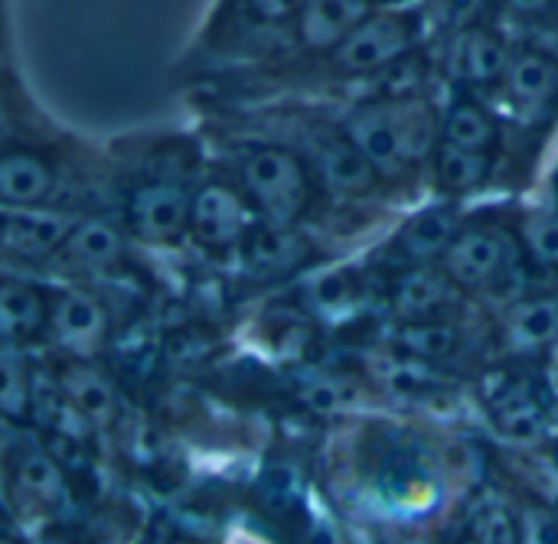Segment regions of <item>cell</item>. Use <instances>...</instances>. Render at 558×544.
<instances>
[{
  "mask_svg": "<svg viewBox=\"0 0 558 544\" xmlns=\"http://www.w3.org/2000/svg\"><path fill=\"white\" fill-rule=\"evenodd\" d=\"M435 121L422 101L363 104L347 118V137L376 163V170H399L432 147Z\"/></svg>",
  "mask_w": 558,
  "mask_h": 544,
  "instance_id": "6da1fadb",
  "label": "cell"
},
{
  "mask_svg": "<svg viewBox=\"0 0 558 544\" xmlns=\"http://www.w3.org/2000/svg\"><path fill=\"white\" fill-rule=\"evenodd\" d=\"M242 180L271 222H294L307 202V173L301 160L278 147H258L242 160Z\"/></svg>",
  "mask_w": 558,
  "mask_h": 544,
  "instance_id": "7a4b0ae2",
  "label": "cell"
},
{
  "mask_svg": "<svg viewBox=\"0 0 558 544\" xmlns=\"http://www.w3.org/2000/svg\"><path fill=\"white\" fill-rule=\"evenodd\" d=\"M415 46V20L405 13L366 16L333 52L337 69L343 72H373L399 62Z\"/></svg>",
  "mask_w": 558,
  "mask_h": 544,
  "instance_id": "3957f363",
  "label": "cell"
},
{
  "mask_svg": "<svg viewBox=\"0 0 558 544\" xmlns=\"http://www.w3.org/2000/svg\"><path fill=\"white\" fill-rule=\"evenodd\" d=\"M131 225L141 238L147 242H170L183 232V225L190 222L193 202L186 199V193L180 186L170 183H150L141 186L131 196Z\"/></svg>",
  "mask_w": 558,
  "mask_h": 544,
  "instance_id": "277c9868",
  "label": "cell"
},
{
  "mask_svg": "<svg viewBox=\"0 0 558 544\" xmlns=\"http://www.w3.org/2000/svg\"><path fill=\"white\" fill-rule=\"evenodd\" d=\"M245 225H248V209L239 193H232L229 186H206L196 193L190 228L199 245L229 248L245 235Z\"/></svg>",
  "mask_w": 558,
  "mask_h": 544,
  "instance_id": "5b68a950",
  "label": "cell"
},
{
  "mask_svg": "<svg viewBox=\"0 0 558 544\" xmlns=\"http://www.w3.org/2000/svg\"><path fill=\"white\" fill-rule=\"evenodd\" d=\"M366 16L369 0H304L298 36L307 49H337Z\"/></svg>",
  "mask_w": 558,
  "mask_h": 544,
  "instance_id": "8992f818",
  "label": "cell"
},
{
  "mask_svg": "<svg viewBox=\"0 0 558 544\" xmlns=\"http://www.w3.org/2000/svg\"><path fill=\"white\" fill-rule=\"evenodd\" d=\"M72 228H75L72 219L62 212L16 209V206H7V212H3V245H7V251L23 255V258L46 255L56 245H65Z\"/></svg>",
  "mask_w": 558,
  "mask_h": 544,
  "instance_id": "52a82bcc",
  "label": "cell"
},
{
  "mask_svg": "<svg viewBox=\"0 0 558 544\" xmlns=\"http://www.w3.org/2000/svg\"><path fill=\"white\" fill-rule=\"evenodd\" d=\"M448 277L464 287H481L504 268V245L490 232H464L445 251Z\"/></svg>",
  "mask_w": 558,
  "mask_h": 544,
  "instance_id": "ba28073f",
  "label": "cell"
},
{
  "mask_svg": "<svg viewBox=\"0 0 558 544\" xmlns=\"http://www.w3.org/2000/svg\"><path fill=\"white\" fill-rule=\"evenodd\" d=\"M52 330L56 336L78 349V353H88L101 343L105 336V310L101 304L85 294V290H69L56 300V310H52Z\"/></svg>",
  "mask_w": 558,
  "mask_h": 544,
  "instance_id": "9c48e42d",
  "label": "cell"
},
{
  "mask_svg": "<svg viewBox=\"0 0 558 544\" xmlns=\"http://www.w3.org/2000/svg\"><path fill=\"white\" fill-rule=\"evenodd\" d=\"M507 65H510V55H507V46L487 33V29H464L458 39H454V52H451V69L458 78L464 82H494L500 75H507Z\"/></svg>",
  "mask_w": 558,
  "mask_h": 544,
  "instance_id": "30bf717a",
  "label": "cell"
},
{
  "mask_svg": "<svg viewBox=\"0 0 558 544\" xmlns=\"http://www.w3.org/2000/svg\"><path fill=\"white\" fill-rule=\"evenodd\" d=\"M245 258L262 274H284V271H294L307 258V242L298 232H291L288 225L271 222L248 235Z\"/></svg>",
  "mask_w": 558,
  "mask_h": 544,
  "instance_id": "8fae6325",
  "label": "cell"
},
{
  "mask_svg": "<svg viewBox=\"0 0 558 544\" xmlns=\"http://www.w3.org/2000/svg\"><path fill=\"white\" fill-rule=\"evenodd\" d=\"M320 173L337 193H369L376 186V163L350 137L320 150Z\"/></svg>",
  "mask_w": 558,
  "mask_h": 544,
  "instance_id": "7c38bea8",
  "label": "cell"
},
{
  "mask_svg": "<svg viewBox=\"0 0 558 544\" xmlns=\"http://www.w3.org/2000/svg\"><path fill=\"white\" fill-rule=\"evenodd\" d=\"M507 88L517 101L546 104L558 98V62L543 52H520L507 65Z\"/></svg>",
  "mask_w": 558,
  "mask_h": 544,
  "instance_id": "4fadbf2b",
  "label": "cell"
},
{
  "mask_svg": "<svg viewBox=\"0 0 558 544\" xmlns=\"http://www.w3.org/2000/svg\"><path fill=\"white\" fill-rule=\"evenodd\" d=\"M52 189V170L33 157L10 150L0 163V193L7 206H33Z\"/></svg>",
  "mask_w": 558,
  "mask_h": 544,
  "instance_id": "5bb4252c",
  "label": "cell"
},
{
  "mask_svg": "<svg viewBox=\"0 0 558 544\" xmlns=\"http://www.w3.org/2000/svg\"><path fill=\"white\" fill-rule=\"evenodd\" d=\"M62 395L69 401V408L92 424H105L114 415V398L111 388L105 385L101 375H95L92 369L82 366H69L62 372Z\"/></svg>",
  "mask_w": 558,
  "mask_h": 544,
  "instance_id": "9a60e30c",
  "label": "cell"
},
{
  "mask_svg": "<svg viewBox=\"0 0 558 544\" xmlns=\"http://www.w3.org/2000/svg\"><path fill=\"white\" fill-rule=\"evenodd\" d=\"M454 238H458L454 215L448 209H428L402 228V251L415 261H428L448 251Z\"/></svg>",
  "mask_w": 558,
  "mask_h": 544,
  "instance_id": "2e32d148",
  "label": "cell"
},
{
  "mask_svg": "<svg viewBox=\"0 0 558 544\" xmlns=\"http://www.w3.org/2000/svg\"><path fill=\"white\" fill-rule=\"evenodd\" d=\"M43 317H46L43 297L29 284H20V281L3 284V290H0V330L10 343L33 336L39 330Z\"/></svg>",
  "mask_w": 558,
  "mask_h": 544,
  "instance_id": "e0dca14e",
  "label": "cell"
},
{
  "mask_svg": "<svg viewBox=\"0 0 558 544\" xmlns=\"http://www.w3.org/2000/svg\"><path fill=\"white\" fill-rule=\"evenodd\" d=\"M510 339L517 346H546L558 339V300L553 297H533L510 310L507 317Z\"/></svg>",
  "mask_w": 558,
  "mask_h": 544,
  "instance_id": "ac0fdd59",
  "label": "cell"
},
{
  "mask_svg": "<svg viewBox=\"0 0 558 544\" xmlns=\"http://www.w3.org/2000/svg\"><path fill=\"white\" fill-rule=\"evenodd\" d=\"M451 297V284L448 277L435 274V271H412L399 281L396 287V310L409 320H422L428 313H435L438 307H445Z\"/></svg>",
  "mask_w": 558,
  "mask_h": 544,
  "instance_id": "d6986e66",
  "label": "cell"
},
{
  "mask_svg": "<svg viewBox=\"0 0 558 544\" xmlns=\"http://www.w3.org/2000/svg\"><path fill=\"white\" fill-rule=\"evenodd\" d=\"M62 251H65L69 261H75L82 268H101V264H111L121 255V238L108 222L88 219V222L72 228Z\"/></svg>",
  "mask_w": 558,
  "mask_h": 544,
  "instance_id": "ffe728a7",
  "label": "cell"
},
{
  "mask_svg": "<svg viewBox=\"0 0 558 544\" xmlns=\"http://www.w3.org/2000/svg\"><path fill=\"white\" fill-rule=\"evenodd\" d=\"M494 421L513 441H526L530 444V441H539L546 434L543 411H539L536 398L526 388H507L497 398V405H494Z\"/></svg>",
  "mask_w": 558,
  "mask_h": 544,
  "instance_id": "44dd1931",
  "label": "cell"
},
{
  "mask_svg": "<svg viewBox=\"0 0 558 544\" xmlns=\"http://www.w3.org/2000/svg\"><path fill=\"white\" fill-rule=\"evenodd\" d=\"M13 477H16L20 493L29 496V499L39 503V506H56V503L62 499V490H65L62 470H59V463H56L52 457H46V454H39V450L23 454V457L16 460Z\"/></svg>",
  "mask_w": 558,
  "mask_h": 544,
  "instance_id": "7402d4cb",
  "label": "cell"
},
{
  "mask_svg": "<svg viewBox=\"0 0 558 544\" xmlns=\"http://www.w3.org/2000/svg\"><path fill=\"white\" fill-rule=\"evenodd\" d=\"M435 170H438V183L445 189H451V193H471V189H477L487 180L490 160L481 150H464V147L445 144L438 150Z\"/></svg>",
  "mask_w": 558,
  "mask_h": 544,
  "instance_id": "603a6c76",
  "label": "cell"
},
{
  "mask_svg": "<svg viewBox=\"0 0 558 544\" xmlns=\"http://www.w3.org/2000/svg\"><path fill=\"white\" fill-rule=\"evenodd\" d=\"M445 140L454 147L484 153L497 140V127L477 104H454L448 121H445Z\"/></svg>",
  "mask_w": 558,
  "mask_h": 544,
  "instance_id": "cb8c5ba5",
  "label": "cell"
},
{
  "mask_svg": "<svg viewBox=\"0 0 558 544\" xmlns=\"http://www.w3.org/2000/svg\"><path fill=\"white\" fill-rule=\"evenodd\" d=\"M399 343L415 359H448L458 349V330L448 323H412L399 333Z\"/></svg>",
  "mask_w": 558,
  "mask_h": 544,
  "instance_id": "d4e9b609",
  "label": "cell"
},
{
  "mask_svg": "<svg viewBox=\"0 0 558 544\" xmlns=\"http://www.w3.org/2000/svg\"><path fill=\"white\" fill-rule=\"evenodd\" d=\"M471 535L477 544H520V522L507 506L484 499L471 512Z\"/></svg>",
  "mask_w": 558,
  "mask_h": 544,
  "instance_id": "484cf974",
  "label": "cell"
},
{
  "mask_svg": "<svg viewBox=\"0 0 558 544\" xmlns=\"http://www.w3.org/2000/svg\"><path fill=\"white\" fill-rule=\"evenodd\" d=\"M523 238L533 251V258L546 268H558V215L533 212L523 222Z\"/></svg>",
  "mask_w": 558,
  "mask_h": 544,
  "instance_id": "4316f807",
  "label": "cell"
},
{
  "mask_svg": "<svg viewBox=\"0 0 558 544\" xmlns=\"http://www.w3.org/2000/svg\"><path fill=\"white\" fill-rule=\"evenodd\" d=\"M520 544H558V516L543 506H526L520 516Z\"/></svg>",
  "mask_w": 558,
  "mask_h": 544,
  "instance_id": "83f0119b",
  "label": "cell"
},
{
  "mask_svg": "<svg viewBox=\"0 0 558 544\" xmlns=\"http://www.w3.org/2000/svg\"><path fill=\"white\" fill-rule=\"evenodd\" d=\"M26 372H20L16 362H7L3 366V395H0V405L7 411L10 421H23L26 411H29V392H26Z\"/></svg>",
  "mask_w": 558,
  "mask_h": 544,
  "instance_id": "f1b7e54d",
  "label": "cell"
},
{
  "mask_svg": "<svg viewBox=\"0 0 558 544\" xmlns=\"http://www.w3.org/2000/svg\"><path fill=\"white\" fill-rule=\"evenodd\" d=\"M477 3L481 0H435V16L445 26H464L474 16Z\"/></svg>",
  "mask_w": 558,
  "mask_h": 544,
  "instance_id": "f546056e",
  "label": "cell"
},
{
  "mask_svg": "<svg viewBox=\"0 0 558 544\" xmlns=\"http://www.w3.org/2000/svg\"><path fill=\"white\" fill-rule=\"evenodd\" d=\"M353 294L350 281L343 274H333V277H324L317 284V304L320 307H337V304H347V297Z\"/></svg>",
  "mask_w": 558,
  "mask_h": 544,
  "instance_id": "4dcf8cb0",
  "label": "cell"
},
{
  "mask_svg": "<svg viewBox=\"0 0 558 544\" xmlns=\"http://www.w3.org/2000/svg\"><path fill=\"white\" fill-rule=\"evenodd\" d=\"M248 7L262 20H288L291 13H301L304 0H248Z\"/></svg>",
  "mask_w": 558,
  "mask_h": 544,
  "instance_id": "1f68e13d",
  "label": "cell"
},
{
  "mask_svg": "<svg viewBox=\"0 0 558 544\" xmlns=\"http://www.w3.org/2000/svg\"><path fill=\"white\" fill-rule=\"evenodd\" d=\"M539 473V493L546 499V506L558 516V473L556 470H536Z\"/></svg>",
  "mask_w": 558,
  "mask_h": 544,
  "instance_id": "d6a6232c",
  "label": "cell"
},
{
  "mask_svg": "<svg viewBox=\"0 0 558 544\" xmlns=\"http://www.w3.org/2000/svg\"><path fill=\"white\" fill-rule=\"evenodd\" d=\"M513 10H520V13H543V10H549L556 0H507Z\"/></svg>",
  "mask_w": 558,
  "mask_h": 544,
  "instance_id": "836d02e7",
  "label": "cell"
},
{
  "mask_svg": "<svg viewBox=\"0 0 558 544\" xmlns=\"http://www.w3.org/2000/svg\"><path fill=\"white\" fill-rule=\"evenodd\" d=\"M177 544H196V542H177Z\"/></svg>",
  "mask_w": 558,
  "mask_h": 544,
  "instance_id": "e575fe53",
  "label": "cell"
}]
</instances>
